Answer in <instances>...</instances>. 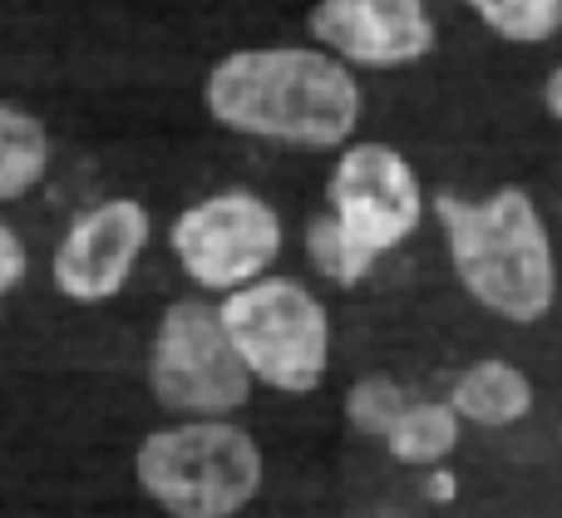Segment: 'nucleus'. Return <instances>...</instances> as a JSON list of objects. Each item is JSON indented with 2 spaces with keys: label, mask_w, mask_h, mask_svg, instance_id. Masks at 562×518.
<instances>
[{
  "label": "nucleus",
  "mask_w": 562,
  "mask_h": 518,
  "mask_svg": "<svg viewBox=\"0 0 562 518\" xmlns=\"http://www.w3.org/2000/svg\"><path fill=\"white\" fill-rule=\"evenodd\" d=\"M207 109L237 134L336 148L356 128L360 89L321 49H243L207 75Z\"/></svg>",
  "instance_id": "f257e3e1"
},
{
  "label": "nucleus",
  "mask_w": 562,
  "mask_h": 518,
  "mask_svg": "<svg viewBox=\"0 0 562 518\" xmlns=\"http://www.w3.org/2000/svg\"><path fill=\"white\" fill-rule=\"evenodd\" d=\"M445 247L459 282L469 286L479 306H488L504 322H543L558 296V262L548 243V223L524 188H498L479 198H435Z\"/></svg>",
  "instance_id": "f03ea898"
},
{
  "label": "nucleus",
  "mask_w": 562,
  "mask_h": 518,
  "mask_svg": "<svg viewBox=\"0 0 562 518\" xmlns=\"http://www.w3.org/2000/svg\"><path fill=\"white\" fill-rule=\"evenodd\" d=\"M134 474L164 514L233 518L262 494V450L233 420H183L138 444Z\"/></svg>",
  "instance_id": "7ed1b4c3"
},
{
  "label": "nucleus",
  "mask_w": 562,
  "mask_h": 518,
  "mask_svg": "<svg viewBox=\"0 0 562 518\" xmlns=\"http://www.w3.org/2000/svg\"><path fill=\"white\" fill-rule=\"evenodd\" d=\"M217 326L252 381L281 395H311L326 381L330 316L296 277H257L227 292Z\"/></svg>",
  "instance_id": "20e7f679"
},
{
  "label": "nucleus",
  "mask_w": 562,
  "mask_h": 518,
  "mask_svg": "<svg viewBox=\"0 0 562 518\" xmlns=\"http://www.w3.org/2000/svg\"><path fill=\"white\" fill-rule=\"evenodd\" d=\"M154 401L188 420H227L252 395V375L243 371L233 341L217 326V306L183 296L164 312L148 351Z\"/></svg>",
  "instance_id": "39448f33"
},
{
  "label": "nucleus",
  "mask_w": 562,
  "mask_h": 518,
  "mask_svg": "<svg viewBox=\"0 0 562 518\" xmlns=\"http://www.w3.org/2000/svg\"><path fill=\"white\" fill-rule=\"evenodd\" d=\"M173 257L198 286L237 292V286L267 277L281 252V217L267 198L247 188H227L203 203L183 207L168 233Z\"/></svg>",
  "instance_id": "423d86ee"
},
{
  "label": "nucleus",
  "mask_w": 562,
  "mask_h": 518,
  "mask_svg": "<svg viewBox=\"0 0 562 518\" xmlns=\"http://www.w3.org/2000/svg\"><path fill=\"white\" fill-rule=\"evenodd\" d=\"M330 217L356 247L370 257H385L419 227L425 193L405 154L390 144H350L330 168Z\"/></svg>",
  "instance_id": "0eeeda50"
},
{
  "label": "nucleus",
  "mask_w": 562,
  "mask_h": 518,
  "mask_svg": "<svg viewBox=\"0 0 562 518\" xmlns=\"http://www.w3.org/2000/svg\"><path fill=\"white\" fill-rule=\"evenodd\" d=\"M148 207L134 203V198H109V203L89 207L69 223V233L59 237L55 247V286L69 296V302H109V296L124 292L134 262L148 247Z\"/></svg>",
  "instance_id": "6e6552de"
},
{
  "label": "nucleus",
  "mask_w": 562,
  "mask_h": 518,
  "mask_svg": "<svg viewBox=\"0 0 562 518\" xmlns=\"http://www.w3.org/2000/svg\"><path fill=\"white\" fill-rule=\"evenodd\" d=\"M311 35L360 65H409L429 55L435 20L425 0H321L311 10Z\"/></svg>",
  "instance_id": "1a4fd4ad"
},
{
  "label": "nucleus",
  "mask_w": 562,
  "mask_h": 518,
  "mask_svg": "<svg viewBox=\"0 0 562 518\" xmlns=\"http://www.w3.org/2000/svg\"><path fill=\"white\" fill-rule=\"evenodd\" d=\"M445 405L454 410V420L484 425V430H504V425H518L533 410V381L508 361H474L454 381Z\"/></svg>",
  "instance_id": "9d476101"
},
{
  "label": "nucleus",
  "mask_w": 562,
  "mask_h": 518,
  "mask_svg": "<svg viewBox=\"0 0 562 518\" xmlns=\"http://www.w3.org/2000/svg\"><path fill=\"white\" fill-rule=\"evenodd\" d=\"M49 138L35 114L0 104V203H15L45 178Z\"/></svg>",
  "instance_id": "9b49d317"
},
{
  "label": "nucleus",
  "mask_w": 562,
  "mask_h": 518,
  "mask_svg": "<svg viewBox=\"0 0 562 518\" xmlns=\"http://www.w3.org/2000/svg\"><path fill=\"white\" fill-rule=\"evenodd\" d=\"M390 454H395L400 464H415V470H425V464H439L454 454L459 444V420L454 410H449L445 401H409L405 415L395 420V430L385 435Z\"/></svg>",
  "instance_id": "f8f14e48"
},
{
  "label": "nucleus",
  "mask_w": 562,
  "mask_h": 518,
  "mask_svg": "<svg viewBox=\"0 0 562 518\" xmlns=\"http://www.w3.org/2000/svg\"><path fill=\"white\" fill-rule=\"evenodd\" d=\"M405 405H409V395L395 375H360L346 391V420L360 435H370V440H385L395 430V420L405 415Z\"/></svg>",
  "instance_id": "ddd939ff"
},
{
  "label": "nucleus",
  "mask_w": 562,
  "mask_h": 518,
  "mask_svg": "<svg viewBox=\"0 0 562 518\" xmlns=\"http://www.w3.org/2000/svg\"><path fill=\"white\" fill-rule=\"evenodd\" d=\"M306 252H311V262H316V272L330 277L336 286H356L360 277L375 267V257H370L366 247L350 243V237L336 227V217H330V213L311 217V227H306Z\"/></svg>",
  "instance_id": "4468645a"
},
{
  "label": "nucleus",
  "mask_w": 562,
  "mask_h": 518,
  "mask_svg": "<svg viewBox=\"0 0 562 518\" xmlns=\"http://www.w3.org/2000/svg\"><path fill=\"white\" fill-rule=\"evenodd\" d=\"M504 40H548L562 30V0H469Z\"/></svg>",
  "instance_id": "2eb2a0df"
},
{
  "label": "nucleus",
  "mask_w": 562,
  "mask_h": 518,
  "mask_svg": "<svg viewBox=\"0 0 562 518\" xmlns=\"http://www.w3.org/2000/svg\"><path fill=\"white\" fill-rule=\"evenodd\" d=\"M25 267H30V257H25V243H20V233L0 223V302H5V296L15 292L20 282H25Z\"/></svg>",
  "instance_id": "dca6fc26"
},
{
  "label": "nucleus",
  "mask_w": 562,
  "mask_h": 518,
  "mask_svg": "<svg viewBox=\"0 0 562 518\" xmlns=\"http://www.w3.org/2000/svg\"><path fill=\"white\" fill-rule=\"evenodd\" d=\"M543 99H548V109H553V114L562 119V65L553 69V75H548V85H543Z\"/></svg>",
  "instance_id": "f3484780"
}]
</instances>
